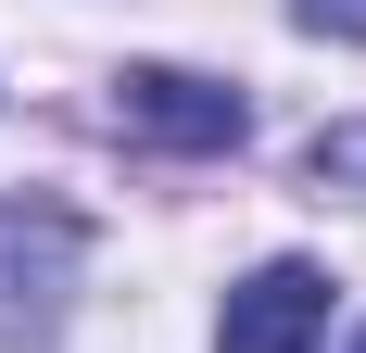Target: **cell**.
I'll list each match as a JSON object with an SVG mask.
<instances>
[{"mask_svg":"<svg viewBox=\"0 0 366 353\" xmlns=\"http://www.w3.org/2000/svg\"><path fill=\"white\" fill-rule=\"evenodd\" d=\"M114 126L139 151H240L253 139V101L227 76H189V64H127L114 76Z\"/></svg>","mask_w":366,"mask_h":353,"instance_id":"1","label":"cell"},{"mask_svg":"<svg viewBox=\"0 0 366 353\" xmlns=\"http://www.w3.org/2000/svg\"><path fill=\"white\" fill-rule=\"evenodd\" d=\"M316 328H329V278L303 252H278V265H253V278L227 290L215 353H316Z\"/></svg>","mask_w":366,"mask_h":353,"instance_id":"2","label":"cell"},{"mask_svg":"<svg viewBox=\"0 0 366 353\" xmlns=\"http://www.w3.org/2000/svg\"><path fill=\"white\" fill-rule=\"evenodd\" d=\"M64 278H76V227L64 214H0V353L51 341V316H64Z\"/></svg>","mask_w":366,"mask_h":353,"instance_id":"3","label":"cell"},{"mask_svg":"<svg viewBox=\"0 0 366 353\" xmlns=\"http://www.w3.org/2000/svg\"><path fill=\"white\" fill-rule=\"evenodd\" d=\"M303 176H316V189H354V202H366V114H354V126H316V139H303Z\"/></svg>","mask_w":366,"mask_h":353,"instance_id":"4","label":"cell"},{"mask_svg":"<svg viewBox=\"0 0 366 353\" xmlns=\"http://www.w3.org/2000/svg\"><path fill=\"white\" fill-rule=\"evenodd\" d=\"M303 13H316V26H354V0H303Z\"/></svg>","mask_w":366,"mask_h":353,"instance_id":"5","label":"cell"},{"mask_svg":"<svg viewBox=\"0 0 366 353\" xmlns=\"http://www.w3.org/2000/svg\"><path fill=\"white\" fill-rule=\"evenodd\" d=\"M354 353H366V341H354Z\"/></svg>","mask_w":366,"mask_h":353,"instance_id":"6","label":"cell"}]
</instances>
